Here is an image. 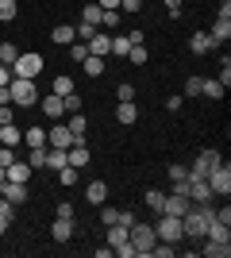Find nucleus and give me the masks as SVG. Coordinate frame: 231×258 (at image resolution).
<instances>
[{"label":"nucleus","instance_id":"obj_1","mask_svg":"<svg viewBox=\"0 0 231 258\" xmlns=\"http://www.w3.org/2000/svg\"><path fill=\"white\" fill-rule=\"evenodd\" d=\"M212 216H216L212 205H193L185 216H181V231H185V239H204V227H208Z\"/></svg>","mask_w":231,"mask_h":258},{"label":"nucleus","instance_id":"obj_2","mask_svg":"<svg viewBox=\"0 0 231 258\" xmlns=\"http://www.w3.org/2000/svg\"><path fill=\"white\" fill-rule=\"evenodd\" d=\"M8 100L16 108H31L35 100H39V85L27 81V77H12V81H8Z\"/></svg>","mask_w":231,"mask_h":258},{"label":"nucleus","instance_id":"obj_3","mask_svg":"<svg viewBox=\"0 0 231 258\" xmlns=\"http://www.w3.org/2000/svg\"><path fill=\"white\" fill-rule=\"evenodd\" d=\"M43 54H31V50H20V58L12 62V77H27V81H35V77L43 74Z\"/></svg>","mask_w":231,"mask_h":258},{"label":"nucleus","instance_id":"obj_4","mask_svg":"<svg viewBox=\"0 0 231 258\" xmlns=\"http://www.w3.org/2000/svg\"><path fill=\"white\" fill-rule=\"evenodd\" d=\"M127 243L135 247V254H150V247L158 243V235H154V224H139V220H135L131 231H127Z\"/></svg>","mask_w":231,"mask_h":258},{"label":"nucleus","instance_id":"obj_5","mask_svg":"<svg viewBox=\"0 0 231 258\" xmlns=\"http://www.w3.org/2000/svg\"><path fill=\"white\" fill-rule=\"evenodd\" d=\"M154 235L162 239V243H181V239H185V231H181V220H177V216H166V212H158Z\"/></svg>","mask_w":231,"mask_h":258},{"label":"nucleus","instance_id":"obj_6","mask_svg":"<svg viewBox=\"0 0 231 258\" xmlns=\"http://www.w3.org/2000/svg\"><path fill=\"white\" fill-rule=\"evenodd\" d=\"M204 181H208L212 197H227V193H231V166H227V162H220V166H212Z\"/></svg>","mask_w":231,"mask_h":258},{"label":"nucleus","instance_id":"obj_7","mask_svg":"<svg viewBox=\"0 0 231 258\" xmlns=\"http://www.w3.org/2000/svg\"><path fill=\"white\" fill-rule=\"evenodd\" d=\"M185 193H189L193 205H212V189H208L204 177H185Z\"/></svg>","mask_w":231,"mask_h":258},{"label":"nucleus","instance_id":"obj_8","mask_svg":"<svg viewBox=\"0 0 231 258\" xmlns=\"http://www.w3.org/2000/svg\"><path fill=\"white\" fill-rule=\"evenodd\" d=\"M220 151H212V147H208V151H200L197 154V162H193V170H189V177H208V170H212V166H220Z\"/></svg>","mask_w":231,"mask_h":258},{"label":"nucleus","instance_id":"obj_9","mask_svg":"<svg viewBox=\"0 0 231 258\" xmlns=\"http://www.w3.org/2000/svg\"><path fill=\"white\" fill-rule=\"evenodd\" d=\"M46 147H58V151H69L73 147V131L66 123H54V127L46 131Z\"/></svg>","mask_w":231,"mask_h":258},{"label":"nucleus","instance_id":"obj_10","mask_svg":"<svg viewBox=\"0 0 231 258\" xmlns=\"http://www.w3.org/2000/svg\"><path fill=\"white\" fill-rule=\"evenodd\" d=\"M189 208H193V201H189L185 193H166V205H162V212H166V216H177V220H181Z\"/></svg>","mask_w":231,"mask_h":258},{"label":"nucleus","instance_id":"obj_11","mask_svg":"<svg viewBox=\"0 0 231 258\" xmlns=\"http://www.w3.org/2000/svg\"><path fill=\"white\" fill-rule=\"evenodd\" d=\"M73 231H77L73 220H62V216H54V227H50V239H54V243H69V239H73Z\"/></svg>","mask_w":231,"mask_h":258},{"label":"nucleus","instance_id":"obj_12","mask_svg":"<svg viewBox=\"0 0 231 258\" xmlns=\"http://www.w3.org/2000/svg\"><path fill=\"white\" fill-rule=\"evenodd\" d=\"M0 147H12V151H20L23 147V131L16 123H0Z\"/></svg>","mask_w":231,"mask_h":258},{"label":"nucleus","instance_id":"obj_13","mask_svg":"<svg viewBox=\"0 0 231 258\" xmlns=\"http://www.w3.org/2000/svg\"><path fill=\"white\" fill-rule=\"evenodd\" d=\"M4 173H8V181H20V185H27V181H31V166H27V158H16V162H12V166H8V170H4Z\"/></svg>","mask_w":231,"mask_h":258},{"label":"nucleus","instance_id":"obj_14","mask_svg":"<svg viewBox=\"0 0 231 258\" xmlns=\"http://www.w3.org/2000/svg\"><path fill=\"white\" fill-rule=\"evenodd\" d=\"M43 116L62 119V116H66V100L58 97V93H46V97H43Z\"/></svg>","mask_w":231,"mask_h":258},{"label":"nucleus","instance_id":"obj_15","mask_svg":"<svg viewBox=\"0 0 231 258\" xmlns=\"http://www.w3.org/2000/svg\"><path fill=\"white\" fill-rule=\"evenodd\" d=\"M89 158H93V154H89V147H85V143H73V147L66 151V162L73 166V170H85V166H89Z\"/></svg>","mask_w":231,"mask_h":258},{"label":"nucleus","instance_id":"obj_16","mask_svg":"<svg viewBox=\"0 0 231 258\" xmlns=\"http://www.w3.org/2000/svg\"><path fill=\"white\" fill-rule=\"evenodd\" d=\"M89 54H97V58H108V54H112V35H104V31H97V35H93V39H89Z\"/></svg>","mask_w":231,"mask_h":258},{"label":"nucleus","instance_id":"obj_17","mask_svg":"<svg viewBox=\"0 0 231 258\" xmlns=\"http://www.w3.org/2000/svg\"><path fill=\"white\" fill-rule=\"evenodd\" d=\"M23 147H27V151H43V147H46V131L39 127V123L27 127V131H23Z\"/></svg>","mask_w":231,"mask_h":258},{"label":"nucleus","instance_id":"obj_18","mask_svg":"<svg viewBox=\"0 0 231 258\" xmlns=\"http://www.w3.org/2000/svg\"><path fill=\"white\" fill-rule=\"evenodd\" d=\"M66 127L73 131V143H85V131H89L85 112H69V123H66Z\"/></svg>","mask_w":231,"mask_h":258},{"label":"nucleus","instance_id":"obj_19","mask_svg":"<svg viewBox=\"0 0 231 258\" xmlns=\"http://www.w3.org/2000/svg\"><path fill=\"white\" fill-rule=\"evenodd\" d=\"M0 193L8 197L12 205H23V201H27V185H20V181H4V185H0Z\"/></svg>","mask_w":231,"mask_h":258},{"label":"nucleus","instance_id":"obj_20","mask_svg":"<svg viewBox=\"0 0 231 258\" xmlns=\"http://www.w3.org/2000/svg\"><path fill=\"white\" fill-rule=\"evenodd\" d=\"M116 123H139V108H135V100H127V104H116Z\"/></svg>","mask_w":231,"mask_h":258},{"label":"nucleus","instance_id":"obj_21","mask_svg":"<svg viewBox=\"0 0 231 258\" xmlns=\"http://www.w3.org/2000/svg\"><path fill=\"white\" fill-rule=\"evenodd\" d=\"M212 46H216V43L208 39V31H193V35H189V50H193V54H208Z\"/></svg>","mask_w":231,"mask_h":258},{"label":"nucleus","instance_id":"obj_22","mask_svg":"<svg viewBox=\"0 0 231 258\" xmlns=\"http://www.w3.org/2000/svg\"><path fill=\"white\" fill-rule=\"evenodd\" d=\"M223 93H227V89H223L216 77H204V81H200V97H208V100H223Z\"/></svg>","mask_w":231,"mask_h":258},{"label":"nucleus","instance_id":"obj_23","mask_svg":"<svg viewBox=\"0 0 231 258\" xmlns=\"http://www.w3.org/2000/svg\"><path fill=\"white\" fill-rule=\"evenodd\" d=\"M85 201H89V205H104V201H108V185H104V181H93V185H89V189H85Z\"/></svg>","mask_w":231,"mask_h":258},{"label":"nucleus","instance_id":"obj_24","mask_svg":"<svg viewBox=\"0 0 231 258\" xmlns=\"http://www.w3.org/2000/svg\"><path fill=\"white\" fill-rule=\"evenodd\" d=\"M100 20H104V8H100L97 0L81 8V23H89V27H100Z\"/></svg>","mask_w":231,"mask_h":258},{"label":"nucleus","instance_id":"obj_25","mask_svg":"<svg viewBox=\"0 0 231 258\" xmlns=\"http://www.w3.org/2000/svg\"><path fill=\"white\" fill-rule=\"evenodd\" d=\"M208 39H212L216 46L227 43V39H231V20H216V23H212V31H208Z\"/></svg>","mask_w":231,"mask_h":258},{"label":"nucleus","instance_id":"obj_26","mask_svg":"<svg viewBox=\"0 0 231 258\" xmlns=\"http://www.w3.org/2000/svg\"><path fill=\"white\" fill-rule=\"evenodd\" d=\"M50 39H54L58 46H69V43H73V39H77V31H73V27H69V23H58L54 31H50Z\"/></svg>","mask_w":231,"mask_h":258},{"label":"nucleus","instance_id":"obj_27","mask_svg":"<svg viewBox=\"0 0 231 258\" xmlns=\"http://www.w3.org/2000/svg\"><path fill=\"white\" fill-rule=\"evenodd\" d=\"M62 166H66V151H58V147H46V166L43 170H62Z\"/></svg>","mask_w":231,"mask_h":258},{"label":"nucleus","instance_id":"obj_28","mask_svg":"<svg viewBox=\"0 0 231 258\" xmlns=\"http://www.w3.org/2000/svg\"><path fill=\"white\" fill-rule=\"evenodd\" d=\"M50 93H58V97H69V93H77V89H73V77H69V74H58V77H54V85H50Z\"/></svg>","mask_w":231,"mask_h":258},{"label":"nucleus","instance_id":"obj_29","mask_svg":"<svg viewBox=\"0 0 231 258\" xmlns=\"http://www.w3.org/2000/svg\"><path fill=\"white\" fill-rule=\"evenodd\" d=\"M204 254H208V258H227L231 243H216V239H208V243H204Z\"/></svg>","mask_w":231,"mask_h":258},{"label":"nucleus","instance_id":"obj_30","mask_svg":"<svg viewBox=\"0 0 231 258\" xmlns=\"http://www.w3.org/2000/svg\"><path fill=\"white\" fill-rule=\"evenodd\" d=\"M81 66H85V77H100L104 74V58H97V54H89Z\"/></svg>","mask_w":231,"mask_h":258},{"label":"nucleus","instance_id":"obj_31","mask_svg":"<svg viewBox=\"0 0 231 258\" xmlns=\"http://www.w3.org/2000/svg\"><path fill=\"white\" fill-rule=\"evenodd\" d=\"M16 16H20V4L16 0H0V23H12Z\"/></svg>","mask_w":231,"mask_h":258},{"label":"nucleus","instance_id":"obj_32","mask_svg":"<svg viewBox=\"0 0 231 258\" xmlns=\"http://www.w3.org/2000/svg\"><path fill=\"white\" fill-rule=\"evenodd\" d=\"M120 243H127V227H123V224H112L108 227V247H120Z\"/></svg>","mask_w":231,"mask_h":258},{"label":"nucleus","instance_id":"obj_33","mask_svg":"<svg viewBox=\"0 0 231 258\" xmlns=\"http://www.w3.org/2000/svg\"><path fill=\"white\" fill-rule=\"evenodd\" d=\"M16 58H20V46H16V43H0V62L8 66V70H12V62H16Z\"/></svg>","mask_w":231,"mask_h":258},{"label":"nucleus","instance_id":"obj_34","mask_svg":"<svg viewBox=\"0 0 231 258\" xmlns=\"http://www.w3.org/2000/svg\"><path fill=\"white\" fill-rule=\"evenodd\" d=\"M143 201H146V208H150V212H162V205H166V193H162V189H150V193H146Z\"/></svg>","mask_w":231,"mask_h":258},{"label":"nucleus","instance_id":"obj_35","mask_svg":"<svg viewBox=\"0 0 231 258\" xmlns=\"http://www.w3.org/2000/svg\"><path fill=\"white\" fill-rule=\"evenodd\" d=\"M127 62H131V66H146V62H150L146 46H143V43H139V46H131V50H127Z\"/></svg>","mask_w":231,"mask_h":258},{"label":"nucleus","instance_id":"obj_36","mask_svg":"<svg viewBox=\"0 0 231 258\" xmlns=\"http://www.w3.org/2000/svg\"><path fill=\"white\" fill-rule=\"evenodd\" d=\"M116 220H120V208H112L108 201H104V205H100V224H104V227H112Z\"/></svg>","mask_w":231,"mask_h":258},{"label":"nucleus","instance_id":"obj_37","mask_svg":"<svg viewBox=\"0 0 231 258\" xmlns=\"http://www.w3.org/2000/svg\"><path fill=\"white\" fill-rule=\"evenodd\" d=\"M127 50H131L127 35H116V39H112V54H116V58H127Z\"/></svg>","mask_w":231,"mask_h":258},{"label":"nucleus","instance_id":"obj_38","mask_svg":"<svg viewBox=\"0 0 231 258\" xmlns=\"http://www.w3.org/2000/svg\"><path fill=\"white\" fill-rule=\"evenodd\" d=\"M150 258H174V243H162V239H158L150 247Z\"/></svg>","mask_w":231,"mask_h":258},{"label":"nucleus","instance_id":"obj_39","mask_svg":"<svg viewBox=\"0 0 231 258\" xmlns=\"http://www.w3.org/2000/svg\"><path fill=\"white\" fill-rule=\"evenodd\" d=\"M27 166H31V170H43L46 166V147L43 151H27Z\"/></svg>","mask_w":231,"mask_h":258},{"label":"nucleus","instance_id":"obj_40","mask_svg":"<svg viewBox=\"0 0 231 258\" xmlns=\"http://www.w3.org/2000/svg\"><path fill=\"white\" fill-rule=\"evenodd\" d=\"M58 185H77V170L69 166V162L62 166V170H58Z\"/></svg>","mask_w":231,"mask_h":258},{"label":"nucleus","instance_id":"obj_41","mask_svg":"<svg viewBox=\"0 0 231 258\" xmlns=\"http://www.w3.org/2000/svg\"><path fill=\"white\" fill-rule=\"evenodd\" d=\"M69 54H73V62H85V58H89V46L81 43V39H73V43H69Z\"/></svg>","mask_w":231,"mask_h":258},{"label":"nucleus","instance_id":"obj_42","mask_svg":"<svg viewBox=\"0 0 231 258\" xmlns=\"http://www.w3.org/2000/svg\"><path fill=\"white\" fill-rule=\"evenodd\" d=\"M116 100H120V104H127V100H135V85H127V81H123V85L116 89Z\"/></svg>","mask_w":231,"mask_h":258},{"label":"nucleus","instance_id":"obj_43","mask_svg":"<svg viewBox=\"0 0 231 258\" xmlns=\"http://www.w3.org/2000/svg\"><path fill=\"white\" fill-rule=\"evenodd\" d=\"M73 31H77V39H81V43H89V39H93V35H97L100 27H89V23H77Z\"/></svg>","mask_w":231,"mask_h":258},{"label":"nucleus","instance_id":"obj_44","mask_svg":"<svg viewBox=\"0 0 231 258\" xmlns=\"http://www.w3.org/2000/svg\"><path fill=\"white\" fill-rule=\"evenodd\" d=\"M100 27H120V8H108V12H104Z\"/></svg>","mask_w":231,"mask_h":258},{"label":"nucleus","instance_id":"obj_45","mask_svg":"<svg viewBox=\"0 0 231 258\" xmlns=\"http://www.w3.org/2000/svg\"><path fill=\"white\" fill-rule=\"evenodd\" d=\"M166 173H170V181H185V177H189V170H185V166H177V162H174V166H170V170H166Z\"/></svg>","mask_w":231,"mask_h":258},{"label":"nucleus","instance_id":"obj_46","mask_svg":"<svg viewBox=\"0 0 231 258\" xmlns=\"http://www.w3.org/2000/svg\"><path fill=\"white\" fill-rule=\"evenodd\" d=\"M200 81H204V77H189L185 81V97H200Z\"/></svg>","mask_w":231,"mask_h":258},{"label":"nucleus","instance_id":"obj_47","mask_svg":"<svg viewBox=\"0 0 231 258\" xmlns=\"http://www.w3.org/2000/svg\"><path fill=\"white\" fill-rule=\"evenodd\" d=\"M16 158H20V154L12 151V147H0V166H4V170H8V166H12Z\"/></svg>","mask_w":231,"mask_h":258},{"label":"nucleus","instance_id":"obj_48","mask_svg":"<svg viewBox=\"0 0 231 258\" xmlns=\"http://www.w3.org/2000/svg\"><path fill=\"white\" fill-rule=\"evenodd\" d=\"M143 4L146 0H120V12H131L135 16V12H143Z\"/></svg>","mask_w":231,"mask_h":258},{"label":"nucleus","instance_id":"obj_49","mask_svg":"<svg viewBox=\"0 0 231 258\" xmlns=\"http://www.w3.org/2000/svg\"><path fill=\"white\" fill-rule=\"evenodd\" d=\"M66 100V112H81V97H77V93H69V97H62Z\"/></svg>","mask_w":231,"mask_h":258},{"label":"nucleus","instance_id":"obj_50","mask_svg":"<svg viewBox=\"0 0 231 258\" xmlns=\"http://www.w3.org/2000/svg\"><path fill=\"white\" fill-rule=\"evenodd\" d=\"M54 216H62V220H73V205H58Z\"/></svg>","mask_w":231,"mask_h":258},{"label":"nucleus","instance_id":"obj_51","mask_svg":"<svg viewBox=\"0 0 231 258\" xmlns=\"http://www.w3.org/2000/svg\"><path fill=\"white\" fill-rule=\"evenodd\" d=\"M0 123H16L12 119V104H0Z\"/></svg>","mask_w":231,"mask_h":258},{"label":"nucleus","instance_id":"obj_52","mask_svg":"<svg viewBox=\"0 0 231 258\" xmlns=\"http://www.w3.org/2000/svg\"><path fill=\"white\" fill-rule=\"evenodd\" d=\"M216 220H223V224H231V208L223 205V208H216Z\"/></svg>","mask_w":231,"mask_h":258},{"label":"nucleus","instance_id":"obj_53","mask_svg":"<svg viewBox=\"0 0 231 258\" xmlns=\"http://www.w3.org/2000/svg\"><path fill=\"white\" fill-rule=\"evenodd\" d=\"M220 20H231V0H220Z\"/></svg>","mask_w":231,"mask_h":258},{"label":"nucleus","instance_id":"obj_54","mask_svg":"<svg viewBox=\"0 0 231 258\" xmlns=\"http://www.w3.org/2000/svg\"><path fill=\"white\" fill-rule=\"evenodd\" d=\"M8 81H12V70H8L4 62H0V85H8Z\"/></svg>","mask_w":231,"mask_h":258},{"label":"nucleus","instance_id":"obj_55","mask_svg":"<svg viewBox=\"0 0 231 258\" xmlns=\"http://www.w3.org/2000/svg\"><path fill=\"white\" fill-rule=\"evenodd\" d=\"M97 4H100L104 12H108V8H120V0H97Z\"/></svg>","mask_w":231,"mask_h":258},{"label":"nucleus","instance_id":"obj_56","mask_svg":"<svg viewBox=\"0 0 231 258\" xmlns=\"http://www.w3.org/2000/svg\"><path fill=\"white\" fill-rule=\"evenodd\" d=\"M0 104H12L8 100V85H0Z\"/></svg>","mask_w":231,"mask_h":258},{"label":"nucleus","instance_id":"obj_57","mask_svg":"<svg viewBox=\"0 0 231 258\" xmlns=\"http://www.w3.org/2000/svg\"><path fill=\"white\" fill-rule=\"evenodd\" d=\"M162 4H166V12H170V8H181V0H162Z\"/></svg>","mask_w":231,"mask_h":258},{"label":"nucleus","instance_id":"obj_58","mask_svg":"<svg viewBox=\"0 0 231 258\" xmlns=\"http://www.w3.org/2000/svg\"><path fill=\"white\" fill-rule=\"evenodd\" d=\"M4 181H8V173H4V166H0V185H4Z\"/></svg>","mask_w":231,"mask_h":258}]
</instances>
